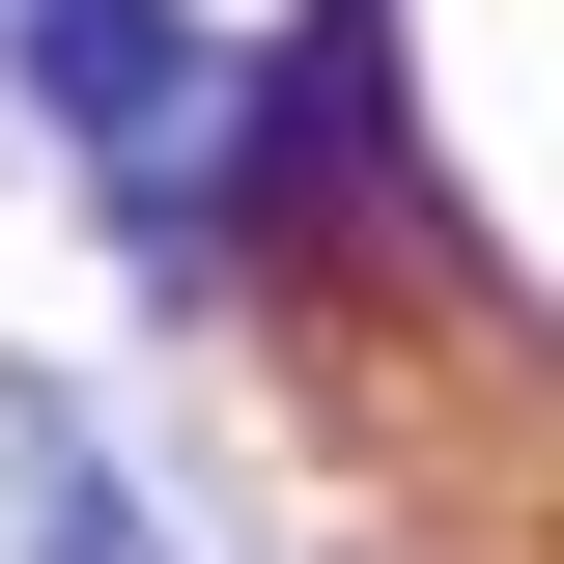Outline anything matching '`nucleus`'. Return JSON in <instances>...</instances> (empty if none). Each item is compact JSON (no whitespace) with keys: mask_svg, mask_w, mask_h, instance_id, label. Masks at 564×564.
Segmentation results:
<instances>
[{"mask_svg":"<svg viewBox=\"0 0 564 564\" xmlns=\"http://www.w3.org/2000/svg\"><path fill=\"white\" fill-rule=\"evenodd\" d=\"M0 57L85 113V170L141 226H198V57H170V0H0Z\"/></svg>","mask_w":564,"mask_h":564,"instance_id":"1","label":"nucleus"},{"mask_svg":"<svg viewBox=\"0 0 564 564\" xmlns=\"http://www.w3.org/2000/svg\"><path fill=\"white\" fill-rule=\"evenodd\" d=\"M29 536H57V564H170V508H141L85 423H29Z\"/></svg>","mask_w":564,"mask_h":564,"instance_id":"2","label":"nucleus"}]
</instances>
